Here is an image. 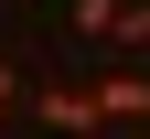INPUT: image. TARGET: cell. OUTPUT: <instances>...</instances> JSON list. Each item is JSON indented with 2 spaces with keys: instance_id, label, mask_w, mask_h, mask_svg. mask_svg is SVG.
I'll return each mask as SVG.
<instances>
[{
  "instance_id": "6da1fadb",
  "label": "cell",
  "mask_w": 150,
  "mask_h": 139,
  "mask_svg": "<svg viewBox=\"0 0 150 139\" xmlns=\"http://www.w3.org/2000/svg\"><path fill=\"white\" fill-rule=\"evenodd\" d=\"M86 96H97V128H107V139L150 128V64H97V75H86Z\"/></svg>"
},
{
  "instance_id": "7a4b0ae2",
  "label": "cell",
  "mask_w": 150,
  "mask_h": 139,
  "mask_svg": "<svg viewBox=\"0 0 150 139\" xmlns=\"http://www.w3.org/2000/svg\"><path fill=\"white\" fill-rule=\"evenodd\" d=\"M32 107H43V128H54V139H107L86 86H32Z\"/></svg>"
},
{
  "instance_id": "3957f363",
  "label": "cell",
  "mask_w": 150,
  "mask_h": 139,
  "mask_svg": "<svg viewBox=\"0 0 150 139\" xmlns=\"http://www.w3.org/2000/svg\"><path fill=\"white\" fill-rule=\"evenodd\" d=\"M75 32L86 43H129V0H75Z\"/></svg>"
},
{
  "instance_id": "277c9868",
  "label": "cell",
  "mask_w": 150,
  "mask_h": 139,
  "mask_svg": "<svg viewBox=\"0 0 150 139\" xmlns=\"http://www.w3.org/2000/svg\"><path fill=\"white\" fill-rule=\"evenodd\" d=\"M11 118H22V64L0 54V139H11Z\"/></svg>"
}]
</instances>
